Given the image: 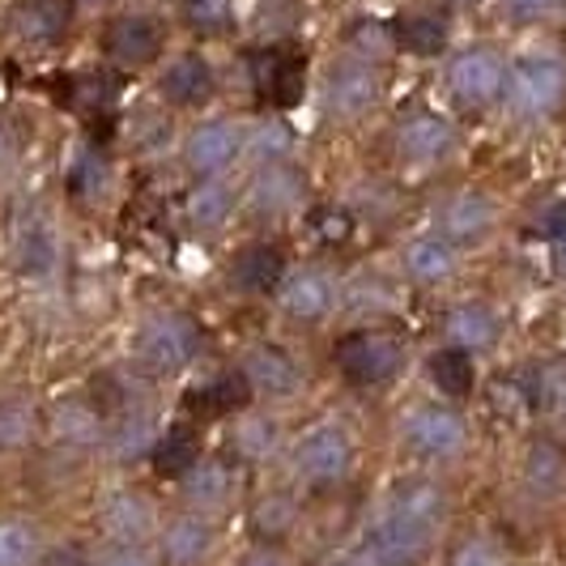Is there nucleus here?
Masks as SVG:
<instances>
[{
    "mask_svg": "<svg viewBox=\"0 0 566 566\" xmlns=\"http://www.w3.org/2000/svg\"><path fill=\"white\" fill-rule=\"evenodd\" d=\"M252 82L255 94L269 107H294L307 90V56L294 48H269L252 56Z\"/></svg>",
    "mask_w": 566,
    "mask_h": 566,
    "instance_id": "6e6552de",
    "label": "nucleus"
},
{
    "mask_svg": "<svg viewBox=\"0 0 566 566\" xmlns=\"http://www.w3.org/2000/svg\"><path fill=\"white\" fill-rule=\"evenodd\" d=\"M375 103H379V73L367 60H349L328 73V112L333 115L354 119V115L370 112Z\"/></svg>",
    "mask_w": 566,
    "mask_h": 566,
    "instance_id": "ddd939ff",
    "label": "nucleus"
},
{
    "mask_svg": "<svg viewBox=\"0 0 566 566\" xmlns=\"http://www.w3.org/2000/svg\"><path fill=\"white\" fill-rule=\"evenodd\" d=\"M464 443H469V426L460 422V413L452 409H418L405 422V448L430 464L455 460L464 452Z\"/></svg>",
    "mask_w": 566,
    "mask_h": 566,
    "instance_id": "1a4fd4ad",
    "label": "nucleus"
},
{
    "mask_svg": "<svg viewBox=\"0 0 566 566\" xmlns=\"http://www.w3.org/2000/svg\"><path fill=\"white\" fill-rule=\"evenodd\" d=\"M307 192V179L285 163H269V167L255 175L252 184V205L255 209H269V213H282V209H294Z\"/></svg>",
    "mask_w": 566,
    "mask_h": 566,
    "instance_id": "393cba45",
    "label": "nucleus"
},
{
    "mask_svg": "<svg viewBox=\"0 0 566 566\" xmlns=\"http://www.w3.org/2000/svg\"><path fill=\"white\" fill-rule=\"evenodd\" d=\"M448 340H452L455 349H490L494 345V337H499V319H494V312L485 307V303H460V307H452L448 312Z\"/></svg>",
    "mask_w": 566,
    "mask_h": 566,
    "instance_id": "a878e982",
    "label": "nucleus"
},
{
    "mask_svg": "<svg viewBox=\"0 0 566 566\" xmlns=\"http://www.w3.org/2000/svg\"><path fill=\"white\" fill-rule=\"evenodd\" d=\"M388 507H397V511H405V515H413V520H422L426 528H434V533H443V524H448V494H443L434 482L400 485Z\"/></svg>",
    "mask_w": 566,
    "mask_h": 566,
    "instance_id": "2f4dec72",
    "label": "nucleus"
},
{
    "mask_svg": "<svg viewBox=\"0 0 566 566\" xmlns=\"http://www.w3.org/2000/svg\"><path fill=\"white\" fill-rule=\"evenodd\" d=\"M448 85H452V94L460 103L485 107V103H494L507 90V64L494 56V52H485V48H473V52L452 60Z\"/></svg>",
    "mask_w": 566,
    "mask_h": 566,
    "instance_id": "9d476101",
    "label": "nucleus"
},
{
    "mask_svg": "<svg viewBox=\"0 0 566 566\" xmlns=\"http://www.w3.org/2000/svg\"><path fill=\"white\" fill-rule=\"evenodd\" d=\"M218 545H222L218 520L179 507L163 520V528L154 537V554L163 566H209L218 558Z\"/></svg>",
    "mask_w": 566,
    "mask_h": 566,
    "instance_id": "f03ea898",
    "label": "nucleus"
},
{
    "mask_svg": "<svg viewBox=\"0 0 566 566\" xmlns=\"http://www.w3.org/2000/svg\"><path fill=\"white\" fill-rule=\"evenodd\" d=\"M230 209H234V192H230L227 184H218V179H205L200 188L188 192V218H192V227H200V230L222 227L230 218Z\"/></svg>",
    "mask_w": 566,
    "mask_h": 566,
    "instance_id": "c9c22d12",
    "label": "nucleus"
},
{
    "mask_svg": "<svg viewBox=\"0 0 566 566\" xmlns=\"http://www.w3.org/2000/svg\"><path fill=\"white\" fill-rule=\"evenodd\" d=\"M354 464V443L340 426H315L294 448V473L307 485H337Z\"/></svg>",
    "mask_w": 566,
    "mask_h": 566,
    "instance_id": "0eeeda50",
    "label": "nucleus"
},
{
    "mask_svg": "<svg viewBox=\"0 0 566 566\" xmlns=\"http://www.w3.org/2000/svg\"><path fill=\"white\" fill-rule=\"evenodd\" d=\"M392 39H397V48L413 52V56H439L448 48V27L430 13H409L392 27Z\"/></svg>",
    "mask_w": 566,
    "mask_h": 566,
    "instance_id": "72a5a7b5",
    "label": "nucleus"
},
{
    "mask_svg": "<svg viewBox=\"0 0 566 566\" xmlns=\"http://www.w3.org/2000/svg\"><path fill=\"white\" fill-rule=\"evenodd\" d=\"M558 273L566 277V243H558Z\"/></svg>",
    "mask_w": 566,
    "mask_h": 566,
    "instance_id": "3c124183",
    "label": "nucleus"
},
{
    "mask_svg": "<svg viewBox=\"0 0 566 566\" xmlns=\"http://www.w3.org/2000/svg\"><path fill=\"white\" fill-rule=\"evenodd\" d=\"M282 133H285L282 124L260 128V133H255V145H260V149H285V145H290V137H282Z\"/></svg>",
    "mask_w": 566,
    "mask_h": 566,
    "instance_id": "8fccbe9b",
    "label": "nucleus"
},
{
    "mask_svg": "<svg viewBox=\"0 0 566 566\" xmlns=\"http://www.w3.org/2000/svg\"><path fill=\"white\" fill-rule=\"evenodd\" d=\"M349 43L363 52L367 64H375L379 56H388V52H392V43H397V39H392V30L384 27V22H358V27L349 30Z\"/></svg>",
    "mask_w": 566,
    "mask_h": 566,
    "instance_id": "c03bdc74",
    "label": "nucleus"
},
{
    "mask_svg": "<svg viewBox=\"0 0 566 566\" xmlns=\"http://www.w3.org/2000/svg\"><path fill=\"white\" fill-rule=\"evenodd\" d=\"M524 485L541 494V499H554L566 485V448L554 439H533L528 452H524Z\"/></svg>",
    "mask_w": 566,
    "mask_h": 566,
    "instance_id": "b1692460",
    "label": "nucleus"
},
{
    "mask_svg": "<svg viewBox=\"0 0 566 566\" xmlns=\"http://www.w3.org/2000/svg\"><path fill=\"white\" fill-rule=\"evenodd\" d=\"M179 494H184V511H200L209 520L227 515L234 494H239V478L227 460H200L197 469L179 482Z\"/></svg>",
    "mask_w": 566,
    "mask_h": 566,
    "instance_id": "9b49d317",
    "label": "nucleus"
},
{
    "mask_svg": "<svg viewBox=\"0 0 566 566\" xmlns=\"http://www.w3.org/2000/svg\"><path fill=\"white\" fill-rule=\"evenodd\" d=\"M494 218H499V209H494V200L485 197V192H460L443 205V239L448 243H478L485 239L490 230H494Z\"/></svg>",
    "mask_w": 566,
    "mask_h": 566,
    "instance_id": "aec40b11",
    "label": "nucleus"
},
{
    "mask_svg": "<svg viewBox=\"0 0 566 566\" xmlns=\"http://www.w3.org/2000/svg\"><path fill=\"white\" fill-rule=\"evenodd\" d=\"M184 22L200 39L227 34L234 27V4L230 0H184Z\"/></svg>",
    "mask_w": 566,
    "mask_h": 566,
    "instance_id": "58836bf2",
    "label": "nucleus"
},
{
    "mask_svg": "<svg viewBox=\"0 0 566 566\" xmlns=\"http://www.w3.org/2000/svg\"><path fill=\"white\" fill-rule=\"evenodd\" d=\"M154 469L163 473V478H175V482H184L192 469L200 464V443H197V430L192 426H170L167 434H158V443H154Z\"/></svg>",
    "mask_w": 566,
    "mask_h": 566,
    "instance_id": "bb28decb",
    "label": "nucleus"
},
{
    "mask_svg": "<svg viewBox=\"0 0 566 566\" xmlns=\"http://www.w3.org/2000/svg\"><path fill=\"white\" fill-rule=\"evenodd\" d=\"M9 27L27 43H56L69 30V4L64 0H18L9 13Z\"/></svg>",
    "mask_w": 566,
    "mask_h": 566,
    "instance_id": "4be33fe9",
    "label": "nucleus"
},
{
    "mask_svg": "<svg viewBox=\"0 0 566 566\" xmlns=\"http://www.w3.org/2000/svg\"><path fill=\"white\" fill-rule=\"evenodd\" d=\"M333 363L349 384L375 388V384H388L405 367V345L384 328H358L333 345Z\"/></svg>",
    "mask_w": 566,
    "mask_h": 566,
    "instance_id": "f257e3e1",
    "label": "nucleus"
},
{
    "mask_svg": "<svg viewBox=\"0 0 566 566\" xmlns=\"http://www.w3.org/2000/svg\"><path fill=\"white\" fill-rule=\"evenodd\" d=\"M107 56L124 69H145L163 56V27L145 13H128V18H115L103 39Z\"/></svg>",
    "mask_w": 566,
    "mask_h": 566,
    "instance_id": "f8f14e48",
    "label": "nucleus"
},
{
    "mask_svg": "<svg viewBox=\"0 0 566 566\" xmlns=\"http://www.w3.org/2000/svg\"><path fill=\"white\" fill-rule=\"evenodd\" d=\"M524 397L541 413H566V367L563 363H541L520 375Z\"/></svg>",
    "mask_w": 566,
    "mask_h": 566,
    "instance_id": "473e14b6",
    "label": "nucleus"
},
{
    "mask_svg": "<svg viewBox=\"0 0 566 566\" xmlns=\"http://www.w3.org/2000/svg\"><path fill=\"white\" fill-rule=\"evenodd\" d=\"M82 9H98V4H112V0H77Z\"/></svg>",
    "mask_w": 566,
    "mask_h": 566,
    "instance_id": "603ef678",
    "label": "nucleus"
},
{
    "mask_svg": "<svg viewBox=\"0 0 566 566\" xmlns=\"http://www.w3.org/2000/svg\"><path fill=\"white\" fill-rule=\"evenodd\" d=\"M455 133L452 124L443 119V115H413V119H405L397 133V154L405 158V163H418V167H426V163H439L448 149H452Z\"/></svg>",
    "mask_w": 566,
    "mask_h": 566,
    "instance_id": "4468645a",
    "label": "nucleus"
},
{
    "mask_svg": "<svg viewBox=\"0 0 566 566\" xmlns=\"http://www.w3.org/2000/svg\"><path fill=\"white\" fill-rule=\"evenodd\" d=\"M537 234H545V239H554V243H566V200H558V205H549V209L541 213Z\"/></svg>",
    "mask_w": 566,
    "mask_h": 566,
    "instance_id": "de8ad7c7",
    "label": "nucleus"
},
{
    "mask_svg": "<svg viewBox=\"0 0 566 566\" xmlns=\"http://www.w3.org/2000/svg\"><path fill=\"white\" fill-rule=\"evenodd\" d=\"M34 430H39V418H34L30 400H0V455H13L30 448Z\"/></svg>",
    "mask_w": 566,
    "mask_h": 566,
    "instance_id": "e433bc0d",
    "label": "nucleus"
},
{
    "mask_svg": "<svg viewBox=\"0 0 566 566\" xmlns=\"http://www.w3.org/2000/svg\"><path fill=\"white\" fill-rule=\"evenodd\" d=\"M337 307V285L328 282L324 273H294V277H285L282 282V312L290 319H303V324H315V319H324V315Z\"/></svg>",
    "mask_w": 566,
    "mask_h": 566,
    "instance_id": "a211bd4d",
    "label": "nucleus"
},
{
    "mask_svg": "<svg viewBox=\"0 0 566 566\" xmlns=\"http://www.w3.org/2000/svg\"><path fill=\"white\" fill-rule=\"evenodd\" d=\"M234 566H298V563L290 558V549H282V545H248L234 558Z\"/></svg>",
    "mask_w": 566,
    "mask_h": 566,
    "instance_id": "49530a36",
    "label": "nucleus"
},
{
    "mask_svg": "<svg viewBox=\"0 0 566 566\" xmlns=\"http://www.w3.org/2000/svg\"><path fill=\"white\" fill-rule=\"evenodd\" d=\"M163 511L158 503L142 494V490H112L98 511H94V524H98V537L119 541V545H154L158 528H163Z\"/></svg>",
    "mask_w": 566,
    "mask_h": 566,
    "instance_id": "7ed1b4c3",
    "label": "nucleus"
},
{
    "mask_svg": "<svg viewBox=\"0 0 566 566\" xmlns=\"http://www.w3.org/2000/svg\"><path fill=\"white\" fill-rule=\"evenodd\" d=\"M448 566H511L507 549L485 533H469L448 549Z\"/></svg>",
    "mask_w": 566,
    "mask_h": 566,
    "instance_id": "ea45409f",
    "label": "nucleus"
},
{
    "mask_svg": "<svg viewBox=\"0 0 566 566\" xmlns=\"http://www.w3.org/2000/svg\"><path fill=\"white\" fill-rule=\"evenodd\" d=\"M56 269V243L43 230H27L18 239V273L22 277H48Z\"/></svg>",
    "mask_w": 566,
    "mask_h": 566,
    "instance_id": "a19ab883",
    "label": "nucleus"
},
{
    "mask_svg": "<svg viewBox=\"0 0 566 566\" xmlns=\"http://www.w3.org/2000/svg\"><path fill=\"white\" fill-rule=\"evenodd\" d=\"M277 439H282V426L273 418H264V413H252L234 430V452L248 455V460H269L277 452Z\"/></svg>",
    "mask_w": 566,
    "mask_h": 566,
    "instance_id": "4c0bfd02",
    "label": "nucleus"
},
{
    "mask_svg": "<svg viewBox=\"0 0 566 566\" xmlns=\"http://www.w3.org/2000/svg\"><path fill=\"white\" fill-rule=\"evenodd\" d=\"M430 384L443 392V397H469L473 392V379H478V370H473V354L469 349H434L430 354Z\"/></svg>",
    "mask_w": 566,
    "mask_h": 566,
    "instance_id": "7c9ffc66",
    "label": "nucleus"
},
{
    "mask_svg": "<svg viewBox=\"0 0 566 566\" xmlns=\"http://www.w3.org/2000/svg\"><path fill=\"white\" fill-rule=\"evenodd\" d=\"M52 439L69 443V448H94V443H107V430H103V418L90 405L64 400L52 413Z\"/></svg>",
    "mask_w": 566,
    "mask_h": 566,
    "instance_id": "c85d7f7f",
    "label": "nucleus"
},
{
    "mask_svg": "<svg viewBox=\"0 0 566 566\" xmlns=\"http://www.w3.org/2000/svg\"><path fill=\"white\" fill-rule=\"evenodd\" d=\"M85 566H163L154 545H119V541H98Z\"/></svg>",
    "mask_w": 566,
    "mask_h": 566,
    "instance_id": "79ce46f5",
    "label": "nucleus"
},
{
    "mask_svg": "<svg viewBox=\"0 0 566 566\" xmlns=\"http://www.w3.org/2000/svg\"><path fill=\"white\" fill-rule=\"evenodd\" d=\"M448 4H473V0H448Z\"/></svg>",
    "mask_w": 566,
    "mask_h": 566,
    "instance_id": "864d4df0",
    "label": "nucleus"
},
{
    "mask_svg": "<svg viewBox=\"0 0 566 566\" xmlns=\"http://www.w3.org/2000/svg\"><path fill=\"white\" fill-rule=\"evenodd\" d=\"M239 149H243L239 128L218 119V124H200L197 133L188 137L184 158H188V167L197 170V175H218V170H227L239 158Z\"/></svg>",
    "mask_w": 566,
    "mask_h": 566,
    "instance_id": "2eb2a0df",
    "label": "nucleus"
},
{
    "mask_svg": "<svg viewBox=\"0 0 566 566\" xmlns=\"http://www.w3.org/2000/svg\"><path fill=\"white\" fill-rule=\"evenodd\" d=\"M48 541L27 515H0V566H43Z\"/></svg>",
    "mask_w": 566,
    "mask_h": 566,
    "instance_id": "5701e85b",
    "label": "nucleus"
},
{
    "mask_svg": "<svg viewBox=\"0 0 566 566\" xmlns=\"http://www.w3.org/2000/svg\"><path fill=\"white\" fill-rule=\"evenodd\" d=\"M363 537L384 554V563L388 566H422L426 558H430V549H434L439 533H434V528H426L422 520L405 515V511L384 507L367 524V533H363Z\"/></svg>",
    "mask_w": 566,
    "mask_h": 566,
    "instance_id": "39448f33",
    "label": "nucleus"
},
{
    "mask_svg": "<svg viewBox=\"0 0 566 566\" xmlns=\"http://www.w3.org/2000/svg\"><path fill=\"white\" fill-rule=\"evenodd\" d=\"M230 282L248 294H269L285 282V255L273 243H248L230 260Z\"/></svg>",
    "mask_w": 566,
    "mask_h": 566,
    "instance_id": "f3484780",
    "label": "nucleus"
},
{
    "mask_svg": "<svg viewBox=\"0 0 566 566\" xmlns=\"http://www.w3.org/2000/svg\"><path fill=\"white\" fill-rule=\"evenodd\" d=\"M503 4H507V13L515 22H541L545 13H554L558 0H503Z\"/></svg>",
    "mask_w": 566,
    "mask_h": 566,
    "instance_id": "09e8293b",
    "label": "nucleus"
},
{
    "mask_svg": "<svg viewBox=\"0 0 566 566\" xmlns=\"http://www.w3.org/2000/svg\"><path fill=\"white\" fill-rule=\"evenodd\" d=\"M405 273L413 277V282H448L455 273V252L448 239H439V234H426V239H413L409 248H405Z\"/></svg>",
    "mask_w": 566,
    "mask_h": 566,
    "instance_id": "cd10ccee",
    "label": "nucleus"
},
{
    "mask_svg": "<svg viewBox=\"0 0 566 566\" xmlns=\"http://www.w3.org/2000/svg\"><path fill=\"white\" fill-rule=\"evenodd\" d=\"M200 324L192 315H154L149 324L142 328V340H137V354H142V363L149 370H158V375H170V370L188 367L192 358L200 354Z\"/></svg>",
    "mask_w": 566,
    "mask_h": 566,
    "instance_id": "20e7f679",
    "label": "nucleus"
},
{
    "mask_svg": "<svg viewBox=\"0 0 566 566\" xmlns=\"http://www.w3.org/2000/svg\"><path fill=\"white\" fill-rule=\"evenodd\" d=\"M158 90H163V98L175 103V107H200V103L213 98V69H209L205 56L188 52V56H179L167 73H163V85H158Z\"/></svg>",
    "mask_w": 566,
    "mask_h": 566,
    "instance_id": "412c9836",
    "label": "nucleus"
},
{
    "mask_svg": "<svg viewBox=\"0 0 566 566\" xmlns=\"http://www.w3.org/2000/svg\"><path fill=\"white\" fill-rule=\"evenodd\" d=\"M298 528V499L285 494V490H273L264 499H255V507H248V537L252 545H282L294 537Z\"/></svg>",
    "mask_w": 566,
    "mask_h": 566,
    "instance_id": "dca6fc26",
    "label": "nucleus"
},
{
    "mask_svg": "<svg viewBox=\"0 0 566 566\" xmlns=\"http://www.w3.org/2000/svg\"><path fill=\"white\" fill-rule=\"evenodd\" d=\"M154 443H158V430L145 413H124L119 422L107 430V448L115 452V460H142V455H154Z\"/></svg>",
    "mask_w": 566,
    "mask_h": 566,
    "instance_id": "f704fd0d",
    "label": "nucleus"
},
{
    "mask_svg": "<svg viewBox=\"0 0 566 566\" xmlns=\"http://www.w3.org/2000/svg\"><path fill=\"white\" fill-rule=\"evenodd\" d=\"M307 227H312V234L319 243H345L354 234V213L340 209V205H319V209H312Z\"/></svg>",
    "mask_w": 566,
    "mask_h": 566,
    "instance_id": "37998d69",
    "label": "nucleus"
},
{
    "mask_svg": "<svg viewBox=\"0 0 566 566\" xmlns=\"http://www.w3.org/2000/svg\"><path fill=\"white\" fill-rule=\"evenodd\" d=\"M252 397H255V388L248 384V375H243V370H222L209 388L192 392L188 405L200 409V413H239V409H248V405H252Z\"/></svg>",
    "mask_w": 566,
    "mask_h": 566,
    "instance_id": "c756f323",
    "label": "nucleus"
},
{
    "mask_svg": "<svg viewBox=\"0 0 566 566\" xmlns=\"http://www.w3.org/2000/svg\"><path fill=\"white\" fill-rule=\"evenodd\" d=\"M566 94V69L549 56L520 60L507 73V98L520 115H545L563 103Z\"/></svg>",
    "mask_w": 566,
    "mask_h": 566,
    "instance_id": "423d86ee",
    "label": "nucleus"
},
{
    "mask_svg": "<svg viewBox=\"0 0 566 566\" xmlns=\"http://www.w3.org/2000/svg\"><path fill=\"white\" fill-rule=\"evenodd\" d=\"M243 375H248V384H252L255 392H264V397H290L294 388H298V363L277 349V345H255L248 349V358H243Z\"/></svg>",
    "mask_w": 566,
    "mask_h": 566,
    "instance_id": "6ab92c4d",
    "label": "nucleus"
},
{
    "mask_svg": "<svg viewBox=\"0 0 566 566\" xmlns=\"http://www.w3.org/2000/svg\"><path fill=\"white\" fill-rule=\"evenodd\" d=\"M324 566H388V563H384V554H379V549H375L367 537H358L354 545L337 549V554H333V558H328Z\"/></svg>",
    "mask_w": 566,
    "mask_h": 566,
    "instance_id": "a18cd8bd",
    "label": "nucleus"
}]
</instances>
